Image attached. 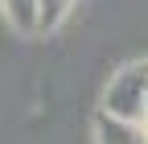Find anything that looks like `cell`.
I'll use <instances>...</instances> for the list:
<instances>
[{"instance_id":"277c9868","label":"cell","mask_w":148,"mask_h":144,"mask_svg":"<svg viewBox=\"0 0 148 144\" xmlns=\"http://www.w3.org/2000/svg\"><path fill=\"white\" fill-rule=\"evenodd\" d=\"M74 8V0H37V12H41V33L45 29H58Z\"/></svg>"},{"instance_id":"5b68a950","label":"cell","mask_w":148,"mask_h":144,"mask_svg":"<svg viewBox=\"0 0 148 144\" xmlns=\"http://www.w3.org/2000/svg\"><path fill=\"white\" fill-rule=\"evenodd\" d=\"M144 119H148V95H144Z\"/></svg>"},{"instance_id":"3957f363","label":"cell","mask_w":148,"mask_h":144,"mask_svg":"<svg viewBox=\"0 0 148 144\" xmlns=\"http://www.w3.org/2000/svg\"><path fill=\"white\" fill-rule=\"evenodd\" d=\"M4 8V21L16 33H41V12H37V0H0Z\"/></svg>"},{"instance_id":"6da1fadb","label":"cell","mask_w":148,"mask_h":144,"mask_svg":"<svg viewBox=\"0 0 148 144\" xmlns=\"http://www.w3.org/2000/svg\"><path fill=\"white\" fill-rule=\"evenodd\" d=\"M144 95H148V62H132L111 74L99 111L127 123H144Z\"/></svg>"},{"instance_id":"7a4b0ae2","label":"cell","mask_w":148,"mask_h":144,"mask_svg":"<svg viewBox=\"0 0 148 144\" xmlns=\"http://www.w3.org/2000/svg\"><path fill=\"white\" fill-rule=\"evenodd\" d=\"M95 144H148V123H127L115 115H95Z\"/></svg>"}]
</instances>
